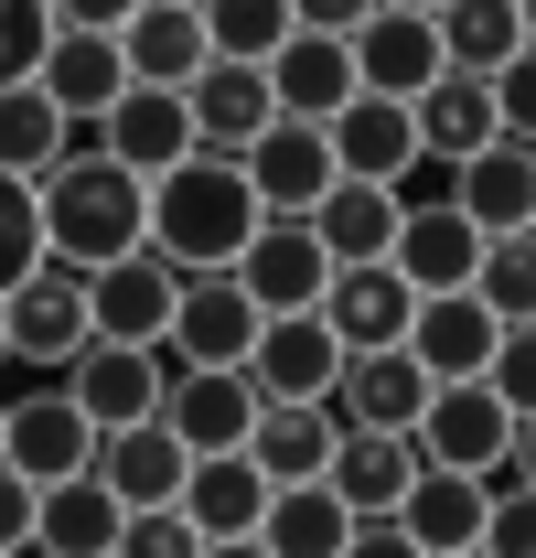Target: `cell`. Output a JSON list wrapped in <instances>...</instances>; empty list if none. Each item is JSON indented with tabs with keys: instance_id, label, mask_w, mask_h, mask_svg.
I'll return each mask as SVG.
<instances>
[{
	"instance_id": "obj_34",
	"label": "cell",
	"mask_w": 536,
	"mask_h": 558,
	"mask_svg": "<svg viewBox=\"0 0 536 558\" xmlns=\"http://www.w3.org/2000/svg\"><path fill=\"white\" fill-rule=\"evenodd\" d=\"M354 515L333 505V484H268V515H258V548L268 558H343Z\"/></svg>"
},
{
	"instance_id": "obj_18",
	"label": "cell",
	"mask_w": 536,
	"mask_h": 558,
	"mask_svg": "<svg viewBox=\"0 0 536 558\" xmlns=\"http://www.w3.org/2000/svg\"><path fill=\"white\" fill-rule=\"evenodd\" d=\"M472 258H483V236H472L451 205H407V215H398L387 269H398L407 301H451V290H472Z\"/></svg>"
},
{
	"instance_id": "obj_17",
	"label": "cell",
	"mask_w": 536,
	"mask_h": 558,
	"mask_svg": "<svg viewBox=\"0 0 536 558\" xmlns=\"http://www.w3.org/2000/svg\"><path fill=\"white\" fill-rule=\"evenodd\" d=\"M161 387H172V365L139 354V344H86L65 365V398L86 409V429H130V418H150V409H161Z\"/></svg>"
},
{
	"instance_id": "obj_45",
	"label": "cell",
	"mask_w": 536,
	"mask_h": 558,
	"mask_svg": "<svg viewBox=\"0 0 536 558\" xmlns=\"http://www.w3.org/2000/svg\"><path fill=\"white\" fill-rule=\"evenodd\" d=\"M343 558H418L398 537V515H354V537H343Z\"/></svg>"
},
{
	"instance_id": "obj_20",
	"label": "cell",
	"mask_w": 536,
	"mask_h": 558,
	"mask_svg": "<svg viewBox=\"0 0 536 558\" xmlns=\"http://www.w3.org/2000/svg\"><path fill=\"white\" fill-rule=\"evenodd\" d=\"M343 344L322 333V312H268L258 344H247V387L258 398H333Z\"/></svg>"
},
{
	"instance_id": "obj_48",
	"label": "cell",
	"mask_w": 536,
	"mask_h": 558,
	"mask_svg": "<svg viewBox=\"0 0 536 558\" xmlns=\"http://www.w3.org/2000/svg\"><path fill=\"white\" fill-rule=\"evenodd\" d=\"M183 11H194V0H183Z\"/></svg>"
},
{
	"instance_id": "obj_11",
	"label": "cell",
	"mask_w": 536,
	"mask_h": 558,
	"mask_svg": "<svg viewBox=\"0 0 536 558\" xmlns=\"http://www.w3.org/2000/svg\"><path fill=\"white\" fill-rule=\"evenodd\" d=\"M343 65H354V97H418L429 75H440V33L418 22V11H365L354 33H343Z\"/></svg>"
},
{
	"instance_id": "obj_30",
	"label": "cell",
	"mask_w": 536,
	"mask_h": 558,
	"mask_svg": "<svg viewBox=\"0 0 536 558\" xmlns=\"http://www.w3.org/2000/svg\"><path fill=\"white\" fill-rule=\"evenodd\" d=\"M398 194H387V183H333V194H322V205H312V236H322V258H333V269H376V258H387V247H398Z\"/></svg>"
},
{
	"instance_id": "obj_27",
	"label": "cell",
	"mask_w": 536,
	"mask_h": 558,
	"mask_svg": "<svg viewBox=\"0 0 536 558\" xmlns=\"http://www.w3.org/2000/svg\"><path fill=\"white\" fill-rule=\"evenodd\" d=\"M407 130H418V161H472L483 140H504L494 130V86L483 75H451V65L407 97Z\"/></svg>"
},
{
	"instance_id": "obj_23",
	"label": "cell",
	"mask_w": 536,
	"mask_h": 558,
	"mask_svg": "<svg viewBox=\"0 0 536 558\" xmlns=\"http://www.w3.org/2000/svg\"><path fill=\"white\" fill-rule=\"evenodd\" d=\"M312 312H322V333H333L343 354H387V344L407 333V312H418V301H407V290H398V269L376 258V269H333Z\"/></svg>"
},
{
	"instance_id": "obj_49",
	"label": "cell",
	"mask_w": 536,
	"mask_h": 558,
	"mask_svg": "<svg viewBox=\"0 0 536 558\" xmlns=\"http://www.w3.org/2000/svg\"><path fill=\"white\" fill-rule=\"evenodd\" d=\"M462 558H472V548H462Z\"/></svg>"
},
{
	"instance_id": "obj_26",
	"label": "cell",
	"mask_w": 536,
	"mask_h": 558,
	"mask_svg": "<svg viewBox=\"0 0 536 558\" xmlns=\"http://www.w3.org/2000/svg\"><path fill=\"white\" fill-rule=\"evenodd\" d=\"M258 75H268V108H279V119H301V130H322L343 97H354V65H343L333 33H290Z\"/></svg>"
},
{
	"instance_id": "obj_14",
	"label": "cell",
	"mask_w": 536,
	"mask_h": 558,
	"mask_svg": "<svg viewBox=\"0 0 536 558\" xmlns=\"http://www.w3.org/2000/svg\"><path fill=\"white\" fill-rule=\"evenodd\" d=\"M322 150H333V183H387L398 194L407 161H418V130H407L398 97H343L322 119Z\"/></svg>"
},
{
	"instance_id": "obj_6",
	"label": "cell",
	"mask_w": 536,
	"mask_h": 558,
	"mask_svg": "<svg viewBox=\"0 0 536 558\" xmlns=\"http://www.w3.org/2000/svg\"><path fill=\"white\" fill-rule=\"evenodd\" d=\"M75 354H86V279L44 258V269L0 301V365H54L65 376Z\"/></svg>"
},
{
	"instance_id": "obj_3",
	"label": "cell",
	"mask_w": 536,
	"mask_h": 558,
	"mask_svg": "<svg viewBox=\"0 0 536 558\" xmlns=\"http://www.w3.org/2000/svg\"><path fill=\"white\" fill-rule=\"evenodd\" d=\"M515 451V409L494 398V387H429L418 398V418H407V462L418 473H494Z\"/></svg>"
},
{
	"instance_id": "obj_10",
	"label": "cell",
	"mask_w": 536,
	"mask_h": 558,
	"mask_svg": "<svg viewBox=\"0 0 536 558\" xmlns=\"http://www.w3.org/2000/svg\"><path fill=\"white\" fill-rule=\"evenodd\" d=\"M247 344H258V301H247L226 269L183 279L172 333H161V365H247Z\"/></svg>"
},
{
	"instance_id": "obj_22",
	"label": "cell",
	"mask_w": 536,
	"mask_h": 558,
	"mask_svg": "<svg viewBox=\"0 0 536 558\" xmlns=\"http://www.w3.org/2000/svg\"><path fill=\"white\" fill-rule=\"evenodd\" d=\"M333 409L322 398H258L247 418V462H258V484H322V462H333Z\"/></svg>"
},
{
	"instance_id": "obj_29",
	"label": "cell",
	"mask_w": 536,
	"mask_h": 558,
	"mask_svg": "<svg viewBox=\"0 0 536 558\" xmlns=\"http://www.w3.org/2000/svg\"><path fill=\"white\" fill-rule=\"evenodd\" d=\"M108 548H119V494L97 484V473L33 494V548L22 558H108Z\"/></svg>"
},
{
	"instance_id": "obj_5",
	"label": "cell",
	"mask_w": 536,
	"mask_h": 558,
	"mask_svg": "<svg viewBox=\"0 0 536 558\" xmlns=\"http://www.w3.org/2000/svg\"><path fill=\"white\" fill-rule=\"evenodd\" d=\"M226 279L258 301V323H268V312H312V301H322V279H333V258H322L312 215H258Z\"/></svg>"
},
{
	"instance_id": "obj_31",
	"label": "cell",
	"mask_w": 536,
	"mask_h": 558,
	"mask_svg": "<svg viewBox=\"0 0 536 558\" xmlns=\"http://www.w3.org/2000/svg\"><path fill=\"white\" fill-rule=\"evenodd\" d=\"M322 484H333L343 515H398V494L418 484V462H407V440H387V429H343Z\"/></svg>"
},
{
	"instance_id": "obj_13",
	"label": "cell",
	"mask_w": 536,
	"mask_h": 558,
	"mask_svg": "<svg viewBox=\"0 0 536 558\" xmlns=\"http://www.w3.org/2000/svg\"><path fill=\"white\" fill-rule=\"evenodd\" d=\"M494 333H504V323H494L472 290H451V301H418V312H407L398 354L429 376V387H472V376L494 365Z\"/></svg>"
},
{
	"instance_id": "obj_9",
	"label": "cell",
	"mask_w": 536,
	"mask_h": 558,
	"mask_svg": "<svg viewBox=\"0 0 536 558\" xmlns=\"http://www.w3.org/2000/svg\"><path fill=\"white\" fill-rule=\"evenodd\" d=\"M451 215L472 236H536V140H483L451 161Z\"/></svg>"
},
{
	"instance_id": "obj_32",
	"label": "cell",
	"mask_w": 536,
	"mask_h": 558,
	"mask_svg": "<svg viewBox=\"0 0 536 558\" xmlns=\"http://www.w3.org/2000/svg\"><path fill=\"white\" fill-rule=\"evenodd\" d=\"M429 33H440V65L451 75H494V65L526 54V0H440Z\"/></svg>"
},
{
	"instance_id": "obj_47",
	"label": "cell",
	"mask_w": 536,
	"mask_h": 558,
	"mask_svg": "<svg viewBox=\"0 0 536 558\" xmlns=\"http://www.w3.org/2000/svg\"><path fill=\"white\" fill-rule=\"evenodd\" d=\"M376 11H418V22H429V11H440V0H376Z\"/></svg>"
},
{
	"instance_id": "obj_7",
	"label": "cell",
	"mask_w": 536,
	"mask_h": 558,
	"mask_svg": "<svg viewBox=\"0 0 536 558\" xmlns=\"http://www.w3.org/2000/svg\"><path fill=\"white\" fill-rule=\"evenodd\" d=\"M0 462L22 473V484H75L86 462H97V429H86V409H75L65 387H44V398H0Z\"/></svg>"
},
{
	"instance_id": "obj_36",
	"label": "cell",
	"mask_w": 536,
	"mask_h": 558,
	"mask_svg": "<svg viewBox=\"0 0 536 558\" xmlns=\"http://www.w3.org/2000/svg\"><path fill=\"white\" fill-rule=\"evenodd\" d=\"M54 161H65V119L44 108V86H0V172L44 183Z\"/></svg>"
},
{
	"instance_id": "obj_28",
	"label": "cell",
	"mask_w": 536,
	"mask_h": 558,
	"mask_svg": "<svg viewBox=\"0 0 536 558\" xmlns=\"http://www.w3.org/2000/svg\"><path fill=\"white\" fill-rule=\"evenodd\" d=\"M172 515L194 526L204 548H215V537H258V515H268L258 462H247V451H215V462H194V473H183V494H172Z\"/></svg>"
},
{
	"instance_id": "obj_42",
	"label": "cell",
	"mask_w": 536,
	"mask_h": 558,
	"mask_svg": "<svg viewBox=\"0 0 536 558\" xmlns=\"http://www.w3.org/2000/svg\"><path fill=\"white\" fill-rule=\"evenodd\" d=\"M22 548H33V484L0 462V558H22Z\"/></svg>"
},
{
	"instance_id": "obj_4",
	"label": "cell",
	"mask_w": 536,
	"mask_h": 558,
	"mask_svg": "<svg viewBox=\"0 0 536 558\" xmlns=\"http://www.w3.org/2000/svg\"><path fill=\"white\" fill-rule=\"evenodd\" d=\"M172 301H183V279L161 269L150 247L108 258V269H86V344H139V354H161Z\"/></svg>"
},
{
	"instance_id": "obj_1",
	"label": "cell",
	"mask_w": 536,
	"mask_h": 558,
	"mask_svg": "<svg viewBox=\"0 0 536 558\" xmlns=\"http://www.w3.org/2000/svg\"><path fill=\"white\" fill-rule=\"evenodd\" d=\"M247 226H258V194H247V172L215 161V150H183L161 183H139V247H150L172 279L236 269Z\"/></svg>"
},
{
	"instance_id": "obj_16",
	"label": "cell",
	"mask_w": 536,
	"mask_h": 558,
	"mask_svg": "<svg viewBox=\"0 0 536 558\" xmlns=\"http://www.w3.org/2000/svg\"><path fill=\"white\" fill-rule=\"evenodd\" d=\"M33 86H44V108H54L65 130H97V119L119 108V86H130L119 33H54V44H44V65H33Z\"/></svg>"
},
{
	"instance_id": "obj_44",
	"label": "cell",
	"mask_w": 536,
	"mask_h": 558,
	"mask_svg": "<svg viewBox=\"0 0 536 558\" xmlns=\"http://www.w3.org/2000/svg\"><path fill=\"white\" fill-rule=\"evenodd\" d=\"M44 11H54V33H119L139 0H44Z\"/></svg>"
},
{
	"instance_id": "obj_15",
	"label": "cell",
	"mask_w": 536,
	"mask_h": 558,
	"mask_svg": "<svg viewBox=\"0 0 536 558\" xmlns=\"http://www.w3.org/2000/svg\"><path fill=\"white\" fill-rule=\"evenodd\" d=\"M86 473L119 494V515H150V505H172V494H183L194 451H183L161 418H130V429H97V462H86Z\"/></svg>"
},
{
	"instance_id": "obj_43",
	"label": "cell",
	"mask_w": 536,
	"mask_h": 558,
	"mask_svg": "<svg viewBox=\"0 0 536 558\" xmlns=\"http://www.w3.org/2000/svg\"><path fill=\"white\" fill-rule=\"evenodd\" d=\"M365 11H376V0H290V33H333V44H343Z\"/></svg>"
},
{
	"instance_id": "obj_41",
	"label": "cell",
	"mask_w": 536,
	"mask_h": 558,
	"mask_svg": "<svg viewBox=\"0 0 536 558\" xmlns=\"http://www.w3.org/2000/svg\"><path fill=\"white\" fill-rule=\"evenodd\" d=\"M108 558H204V537L172 515V505H150V515H119V548Z\"/></svg>"
},
{
	"instance_id": "obj_19",
	"label": "cell",
	"mask_w": 536,
	"mask_h": 558,
	"mask_svg": "<svg viewBox=\"0 0 536 558\" xmlns=\"http://www.w3.org/2000/svg\"><path fill=\"white\" fill-rule=\"evenodd\" d=\"M97 150H108L119 172H139V183H161V172L194 150V119H183L172 86H119V108L97 119Z\"/></svg>"
},
{
	"instance_id": "obj_46",
	"label": "cell",
	"mask_w": 536,
	"mask_h": 558,
	"mask_svg": "<svg viewBox=\"0 0 536 558\" xmlns=\"http://www.w3.org/2000/svg\"><path fill=\"white\" fill-rule=\"evenodd\" d=\"M204 558H268V548H258V537H215Z\"/></svg>"
},
{
	"instance_id": "obj_40",
	"label": "cell",
	"mask_w": 536,
	"mask_h": 558,
	"mask_svg": "<svg viewBox=\"0 0 536 558\" xmlns=\"http://www.w3.org/2000/svg\"><path fill=\"white\" fill-rule=\"evenodd\" d=\"M472 387H494L504 409L526 418V398H536V323H515V333H494V365H483Z\"/></svg>"
},
{
	"instance_id": "obj_25",
	"label": "cell",
	"mask_w": 536,
	"mask_h": 558,
	"mask_svg": "<svg viewBox=\"0 0 536 558\" xmlns=\"http://www.w3.org/2000/svg\"><path fill=\"white\" fill-rule=\"evenodd\" d=\"M183 119H194V150L236 161V150H247L279 108H268V75H258V65H204L194 86H183Z\"/></svg>"
},
{
	"instance_id": "obj_35",
	"label": "cell",
	"mask_w": 536,
	"mask_h": 558,
	"mask_svg": "<svg viewBox=\"0 0 536 558\" xmlns=\"http://www.w3.org/2000/svg\"><path fill=\"white\" fill-rule=\"evenodd\" d=\"M194 22L215 65H268L290 44V0H194Z\"/></svg>"
},
{
	"instance_id": "obj_33",
	"label": "cell",
	"mask_w": 536,
	"mask_h": 558,
	"mask_svg": "<svg viewBox=\"0 0 536 558\" xmlns=\"http://www.w3.org/2000/svg\"><path fill=\"white\" fill-rule=\"evenodd\" d=\"M398 537L418 558H462L472 537H483V484H472V473H418V484L398 494Z\"/></svg>"
},
{
	"instance_id": "obj_24",
	"label": "cell",
	"mask_w": 536,
	"mask_h": 558,
	"mask_svg": "<svg viewBox=\"0 0 536 558\" xmlns=\"http://www.w3.org/2000/svg\"><path fill=\"white\" fill-rule=\"evenodd\" d=\"M119 65H130V86H194L215 54H204V22L183 11V0H139L130 22H119Z\"/></svg>"
},
{
	"instance_id": "obj_39",
	"label": "cell",
	"mask_w": 536,
	"mask_h": 558,
	"mask_svg": "<svg viewBox=\"0 0 536 558\" xmlns=\"http://www.w3.org/2000/svg\"><path fill=\"white\" fill-rule=\"evenodd\" d=\"M44 44H54V11L44 0H0V86H33Z\"/></svg>"
},
{
	"instance_id": "obj_21",
	"label": "cell",
	"mask_w": 536,
	"mask_h": 558,
	"mask_svg": "<svg viewBox=\"0 0 536 558\" xmlns=\"http://www.w3.org/2000/svg\"><path fill=\"white\" fill-rule=\"evenodd\" d=\"M418 398H429V376L407 365L398 344L387 354H343L333 365V429H387V440H407V418H418Z\"/></svg>"
},
{
	"instance_id": "obj_12",
	"label": "cell",
	"mask_w": 536,
	"mask_h": 558,
	"mask_svg": "<svg viewBox=\"0 0 536 558\" xmlns=\"http://www.w3.org/2000/svg\"><path fill=\"white\" fill-rule=\"evenodd\" d=\"M236 172H247L258 215H312L333 194V150H322V130H301V119H268V130L236 150Z\"/></svg>"
},
{
	"instance_id": "obj_2",
	"label": "cell",
	"mask_w": 536,
	"mask_h": 558,
	"mask_svg": "<svg viewBox=\"0 0 536 558\" xmlns=\"http://www.w3.org/2000/svg\"><path fill=\"white\" fill-rule=\"evenodd\" d=\"M33 215H44V258L86 279L139 247V172H119L97 130H65V161L33 183Z\"/></svg>"
},
{
	"instance_id": "obj_38",
	"label": "cell",
	"mask_w": 536,
	"mask_h": 558,
	"mask_svg": "<svg viewBox=\"0 0 536 558\" xmlns=\"http://www.w3.org/2000/svg\"><path fill=\"white\" fill-rule=\"evenodd\" d=\"M33 269H44V215H33V183L0 172V301H11Z\"/></svg>"
},
{
	"instance_id": "obj_8",
	"label": "cell",
	"mask_w": 536,
	"mask_h": 558,
	"mask_svg": "<svg viewBox=\"0 0 536 558\" xmlns=\"http://www.w3.org/2000/svg\"><path fill=\"white\" fill-rule=\"evenodd\" d=\"M161 429L215 462V451H247V418H258V387H247V365H172V387H161Z\"/></svg>"
},
{
	"instance_id": "obj_37",
	"label": "cell",
	"mask_w": 536,
	"mask_h": 558,
	"mask_svg": "<svg viewBox=\"0 0 536 558\" xmlns=\"http://www.w3.org/2000/svg\"><path fill=\"white\" fill-rule=\"evenodd\" d=\"M472 301L515 333L536 323V236H483V258H472Z\"/></svg>"
}]
</instances>
